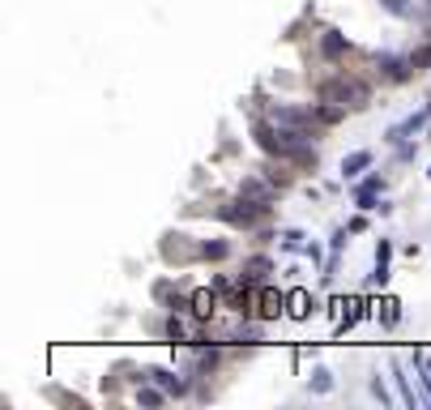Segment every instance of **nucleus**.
Wrapping results in <instances>:
<instances>
[{
    "label": "nucleus",
    "mask_w": 431,
    "mask_h": 410,
    "mask_svg": "<svg viewBox=\"0 0 431 410\" xmlns=\"http://www.w3.org/2000/svg\"><path fill=\"white\" fill-rule=\"evenodd\" d=\"M376 68H380L389 81H406L410 73H419V68H415V56H393V51L376 56Z\"/></svg>",
    "instance_id": "obj_3"
},
{
    "label": "nucleus",
    "mask_w": 431,
    "mask_h": 410,
    "mask_svg": "<svg viewBox=\"0 0 431 410\" xmlns=\"http://www.w3.org/2000/svg\"><path fill=\"white\" fill-rule=\"evenodd\" d=\"M201 257H205V261H227V257H231V244H227V240H205V244H201Z\"/></svg>",
    "instance_id": "obj_12"
},
{
    "label": "nucleus",
    "mask_w": 431,
    "mask_h": 410,
    "mask_svg": "<svg viewBox=\"0 0 431 410\" xmlns=\"http://www.w3.org/2000/svg\"><path fill=\"white\" fill-rule=\"evenodd\" d=\"M389 368H393V381H398V394H402V402H406V406L415 410V406H419V394L410 389V376H406V368H402V359H393Z\"/></svg>",
    "instance_id": "obj_10"
},
{
    "label": "nucleus",
    "mask_w": 431,
    "mask_h": 410,
    "mask_svg": "<svg viewBox=\"0 0 431 410\" xmlns=\"http://www.w3.org/2000/svg\"><path fill=\"white\" fill-rule=\"evenodd\" d=\"M372 398H376L380 406H393V398H389V385H385V376H380V372L372 376Z\"/></svg>",
    "instance_id": "obj_17"
},
{
    "label": "nucleus",
    "mask_w": 431,
    "mask_h": 410,
    "mask_svg": "<svg viewBox=\"0 0 431 410\" xmlns=\"http://www.w3.org/2000/svg\"><path fill=\"white\" fill-rule=\"evenodd\" d=\"M145 381L162 385V389H167L171 398H184V394H188V385H184V381H180V376H175L171 368H150V372H145Z\"/></svg>",
    "instance_id": "obj_7"
},
{
    "label": "nucleus",
    "mask_w": 431,
    "mask_h": 410,
    "mask_svg": "<svg viewBox=\"0 0 431 410\" xmlns=\"http://www.w3.org/2000/svg\"><path fill=\"white\" fill-rule=\"evenodd\" d=\"M274 188H278V184H274L269 175H265V180H256V175H252V180H244V184H239V197H248V201H256V205L274 210Z\"/></svg>",
    "instance_id": "obj_4"
},
{
    "label": "nucleus",
    "mask_w": 431,
    "mask_h": 410,
    "mask_svg": "<svg viewBox=\"0 0 431 410\" xmlns=\"http://www.w3.org/2000/svg\"><path fill=\"white\" fill-rule=\"evenodd\" d=\"M389 257H393V244H389V240H380V244H376V261H389Z\"/></svg>",
    "instance_id": "obj_24"
},
{
    "label": "nucleus",
    "mask_w": 431,
    "mask_h": 410,
    "mask_svg": "<svg viewBox=\"0 0 431 410\" xmlns=\"http://www.w3.org/2000/svg\"><path fill=\"white\" fill-rule=\"evenodd\" d=\"M380 9H389L393 17H415V4L410 0H380Z\"/></svg>",
    "instance_id": "obj_18"
},
{
    "label": "nucleus",
    "mask_w": 431,
    "mask_h": 410,
    "mask_svg": "<svg viewBox=\"0 0 431 410\" xmlns=\"http://www.w3.org/2000/svg\"><path fill=\"white\" fill-rule=\"evenodd\" d=\"M346 235H350V227H346V231H333V240H329V252H333V257L342 252V244H346Z\"/></svg>",
    "instance_id": "obj_23"
},
{
    "label": "nucleus",
    "mask_w": 431,
    "mask_h": 410,
    "mask_svg": "<svg viewBox=\"0 0 431 410\" xmlns=\"http://www.w3.org/2000/svg\"><path fill=\"white\" fill-rule=\"evenodd\" d=\"M265 214H269V210H265V205H256V201H248V197H235V201L218 205V218H222L227 227H239V231H252Z\"/></svg>",
    "instance_id": "obj_1"
},
{
    "label": "nucleus",
    "mask_w": 431,
    "mask_h": 410,
    "mask_svg": "<svg viewBox=\"0 0 431 410\" xmlns=\"http://www.w3.org/2000/svg\"><path fill=\"white\" fill-rule=\"evenodd\" d=\"M235 342H239V347H256V342H261V329H256V325H239Z\"/></svg>",
    "instance_id": "obj_19"
},
{
    "label": "nucleus",
    "mask_w": 431,
    "mask_h": 410,
    "mask_svg": "<svg viewBox=\"0 0 431 410\" xmlns=\"http://www.w3.org/2000/svg\"><path fill=\"white\" fill-rule=\"evenodd\" d=\"M427 120H431V103H423V107H419L415 116H406L402 124H393V128L385 133V141H389V145H406V141H410V137H415V133H419V128H423Z\"/></svg>",
    "instance_id": "obj_2"
},
{
    "label": "nucleus",
    "mask_w": 431,
    "mask_h": 410,
    "mask_svg": "<svg viewBox=\"0 0 431 410\" xmlns=\"http://www.w3.org/2000/svg\"><path fill=\"white\" fill-rule=\"evenodd\" d=\"M167 338H171V342H192L188 321H184V317H171V321H167Z\"/></svg>",
    "instance_id": "obj_13"
},
{
    "label": "nucleus",
    "mask_w": 431,
    "mask_h": 410,
    "mask_svg": "<svg viewBox=\"0 0 431 410\" xmlns=\"http://www.w3.org/2000/svg\"><path fill=\"white\" fill-rule=\"evenodd\" d=\"M214 312H218V295H214V291H197V295H192V317L205 321V317H214Z\"/></svg>",
    "instance_id": "obj_11"
},
{
    "label": "nucleus",
    "mask_w": 431,
    "mask_h": 410,
    "mask_svg": "<svg viewBox=\"0 0 431 410\" xmlns=\"http://www.w3.org/2000/svg\"><path fill=\"white\" fill-rule=\"evenodd\" d=\"M368 167H372V150H355V154H346V158H342V175H346V180L363 175Z\"/></svg>",
    "instance_id": "obj_9"
},
{
    "label": "nucleus",
    "mask_w": 431,
    "mask_h": 410,
    "mask_svg": "<svg viewBox=\"0 0 431 410\" xmlns=\"http://www.w3.org/2000/svg\"><path fill=\"white\" fill-rule=\"evenodd\" d=\"M321 51H325V60H338V56L350 51V39H346L342 30H325V34H321Z\"/></svg>",
    "instance_id": "obj_8"
},
{
    "label": "nucleus",
    "mask_w": 431,
    "mask_h": 410,
    "mask_svg": "<svg viewBox=\"0 0 431 410\" xmlns=\"http://www.w3.org/2000/svg\"><path fill=\"white\" fill-rule=\"evenodd\" d=\"M329 389H333V376H329L325 368H316V372H312V394H329Z\"/></svg>",
    "instance_id": "obj_20"
},
{
    "label": "nucleus",
    "mask_w": 431,
    "mask_h": 410,
    "mask_svg": "<svg viewBox=\"0 0 431 410\" xmlns=\"http://www.w3.org/2000/svg\"><path fill=\"white\" fill-rule=\"evenodd\" d=\"M308 304H312V299H308L303 291H295V295H291V317H308V312H312Z\"/></svg>",
    "instance_id": "obj_21"
},
{
    "label": "nucleus",
    "mask_w": 431,
    "mask_h": 410,
    "mask_svg": "<svg viewBox=\"0 0 431 410\" xmlns=\"http://www.w3.org/2000/svg\"><path fill=\"white\" fill-rule=\"evenodd\" d=\"M402 304H385V329H393L398 321H402V312H398Z\"/></svg>",
    "instance_id": "obj_22"
},
{
    "label": "nucleus",
    "mask_w": 431,
    "mask_h": 410,
    "mask_svg": "<svg viewBox=\"0 0 431 410\" xmlns=\"http://www.w3.org/2000/svg\"><path fill=\"white\" fill-rule=\"evenodd\" d=\"M167 398H171V394H167L162 385H158V389H137V402H141V406H162Z\"/></svg>",
    "instance_id": "obj_14"
},
{
    "label": "nucleus",
    "mask_w": 431,
    "mask_h": 410,
    "mask_svg": "<svg viewBox=\"0 0 431 410\" xmlns=\"http://www.w3.org/2000/svg\"><path fill=\"white\" fill-rule=\"evenodd\" d=\"M286 304H291V299H286L282 291H274V287H265V291L256 295V308H261V317H265V321H278Z\"/></svg>",
    "instance_id": "obj_5"
},
{
    "label": "nucleus",
    "mask_w": 431,
    "mask_h": 410,
    "mask_svg": "<svg viewBox=\"0 0 431 410\" xmlns=\"http://www.w3.org/2000/svg\"><path fill=\"white\" fill-rule=\"evenodd\" d=\"M274 274V261L265 257V252H256V257H248L244 261V274H239V282H265Z\"/></svg>",
    "instance_id": "obj_6"
},
{
    "label": "nucleus",
    "mask_w": 431,
    "mask_h": 410,
    "mask_svg": "<svg viewBox=\"0 0 431 410\" xmlns=\"http://www.w3.org/2000/svg\"><path fill=\"white\" fill-rule=\"evenodd\" d=\"M427 175H431V171H427Z\"/></svg>",
    "instance_id": "obj_25"
},
{
    "label": "nucleus",
    "mask_w": 431,
    "mask_h": 410,
    "mask_svg": "<svg viewBox=\"0 0 431 410\" xmlns=\"http://www.w3.org/2000/svg\"><path fill=\"white\" fill-rule=\"evenodd\" d=\"M380 188H385V175H368V180L355 184V197H372V193H380Z\"/></svg>",
    "instance_id": "obj_15"
},
{
    "label": "nucleus",
    "mask_w": 431,
    "mask_h": 410,
    "mask_svg": "<svg viewBox=\"0 0 431 410\" xmlns=\"http://www.w3.org/2000/svg\"><path fill=\"white\" fill-rule=\"evenodd\" d=\"M278 240H282V252H299V248H308V244H303V231H282Z\"/></svg>",
    "instance_id": "obj_16"
}]
</instances>
